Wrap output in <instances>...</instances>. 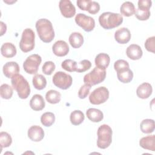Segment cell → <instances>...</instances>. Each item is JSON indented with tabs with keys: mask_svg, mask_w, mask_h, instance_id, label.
I'll return each mask as SVG.
<instances>
[{
	"mask_svg": "<svg viewBox=\"0 0 155 155\" xmlns=\"http://www.w3.org/2000/svg\"><path fill=\"white\" fill-rule=\"evenodd\" d=\"M36 29L40 39L45 43H49L54 38V31L51 22L47 19L42 18L36 22Z\"/></svg>",
	"mask_w": 155,
	"mask_h": 155,
	"instance_id": "obj_1",
	"label": "cell"
},
{
	"mask_svg": "<svg viewBox=\"0 0 155 155\" xmlns=\"http://www.w3.org/2000/svg\"><path fill=\"white\" fill-rule=\"evenodd\" d=\"M123 17L119 13L104 12L99 17V22L102 27L110 30L119 26L123 22Z\"/></svg>",
	"mask_w": 155,
	"mask_h": 155,
	"instance_id": "obj_2",
	"label": "cell"
},
{
	"mask_svg": "<svg viewBox=\"0 0 155 155\" xmlns=\"http://www.w3.org/2000/svg\"><path fill=\"white\" fill-rule=\"evenodd\" d=\"M11 83L13 88L17 91L19 98L25 99L28 97L30 94V87L22 75L16 74L12 78Z\"/></svg>",
	"mask_w": 155,
	"mask_h": 155,
	"instance_id": "obj_3",
	"label": "cell"
},
{
	"mask_svg": "<svg viewBox=\"0 0 155 155\" xmlns=\"http://www.w3.org/2000/svg\"><path fill=\"white\" fill-rule=\"evenodd\" d=\"M112 129L109 125L107 124L101 125L97 131V147L101 149L108 148L112 142Z\"/></svg>",
	"mask_w": 155,
	"mask_h": 155,
	"instance_id": "obj_4",
	"label": "cell"
},
{
	"mask_svg": "<svg viewBox=\"0 0 155 155\" xmlns=\"http://www.w3.org/2000/svg\"><path fill=\"white\" fill-rule=\"evenodd\" d=\"M35 35L32 29L27 28L22 33L19 48L22 52L27 53L33 50L35 45Z\"/></svg>",
	"mask_w": 155,
	"mask_h": 155,
	"instance_id": "obj_5",
	"label": "cell"
},
{
	"mask_svg": "<svg viewBox=\"0 0 155 155\" xmlns=\"http://www.w3.org/2000/svg\"><path fill=\"white\" fill-rule=\"evenodd\" d=\"M106 76L105 70H102L95 67L90 73L84 77V82L91 87L103 82Z\"/></svg>",
	"mask_w": 155,
	"mask_h": 155,
	"instance_id": "obj_6",
	"label": "cell"
},
{
	"mask_svg": "<svg viewBox=\"0 0 155 155\" xmlns=\"http://www.w3.org/2000/svg\"><path fill=\"white\" fill-rule=\"evenodd\" d=\"M42 58L38 54H33L27 58L23 63L24 71L28 74H34L38 72Z\"/></svg>",
	"mask_w": 155,
	"mask_h": 155,
	"instance_id": "obj_7",
	"label": "cell"
},
{
	"mask_svg": "<svg viewBox=\"0 0 155 155\" xmlns=\"http://www.w3.org/2000/svg\"><path fill=\"white\" fill-rule=\"evenodd\" d=\"M109 97V91L105 87L94 90L89 96V101L93 105H99L106 102Z\"/></svg>",
	"mask_w": 155,
	"mask_h": 155,
	"instance_id": "obj_8",
	"label": "cell"
},
{
	"mask_svg": "<svg viewBox=\"0 0 155 155\" xmlns=\"http://www.w3.org/2000/svg\"><path fill=\"white\" fill-rule=\"evenodd\" d=\"M52 81L57 87L62 90H67L71 85L73 79L70 74L60 71L53 75Z\"/></svg>",
	"mask_w": 155,
	"mask_h": 155,
	"instance_id": "obj_9",
	"label": "cell"
},
{
	"mask_svg": "<svg viewBox=\"0 0 155 155\" xmlns=\"http://www.w3.org/2000/svg\"><path fill=\"white\" fill-rule=\"evenodd\" d=\"M76 23L82 29L87 32L92 31L95 27L94 19L84 13H78L75 17Z\"/></svg>",
	"mask_w": 155,
	"mask_h": 155,
	"instance_id": "obj_10",
	"label": "cell"
},
{
	"mask_svg": "<svg viewBox=\"0 0 155 155\" xmlns=\"http://www.w3.org/2000/svg\"><path fill=\"white\" fill-rule=\"evenodd\" d=\"M59 7L61 14L67 18H71L76 13V8L70 0H61Z\"/></svg>",
	"mask_w": 155,
	"mask_h": 155,
	"instance_id": "obj_11",
	"label": "cell"
},
{
	"mask_svg": "<svg viewBox=\"0 0 155 155\" xmlns=\"http://www.w3.org/2000/svg\"><path fill=\"white\" fill-rule=\"evenodd\" d=\"M53 53L59 57L66 56L69 52V47L67 43L62 40L57 41L52 46Z\"/></svg>",
	"mask_w": 155,
	"mask_h": 155,
	"instance_id": "obj_12",
	"label": "cell"
},
{
	"mask_svg": "<svg viewBox=\"0 0 155 155\" xmlns=\"http://www.w3.org/2000/svg\"><path fill=\"white\" fill-rule=\"evenodd\" d=\"M19 67L17 62L10 61L5 63L2 68V71L5 77L12 78L19 72Z\"/></svg>",
	"mask_w": 155,
	"mask_h": 155,
	"instance_id": "obj_13",
	"label": "cell"
},
{
	"mask_svg": "<svg viewBox=\"0 0 155 155\" xmlns=\"http://www.w3.org/2000/svg\"><path fill=\"white\" fill-rule=\"evenodd\" d=\"M131 33L130 30L125 27L120 28L117 30L114 33V39L119 44H125L128 43L131 39Z\"/></svg>",
	"mask_w": 155,
	"mask_h": 155,
	"instance_id": "obj_14",
	"label": "cell"
},
{
	"mask_svg": "<svg viewBox=\"0 0 155 155\" xmlns=\"http://www.w3.org/2000/svg\"><path fill=\"white\" fill-rule=\"evenodd\" d=\"M28 137L30 140L34 142H39L44 137V131L43 129L38 125H33L28 130Z\"/></svg>",
	"mask_w": 155,
	"mask_h": 155,
	"instance_id": "obj_15",
	"label": "cell"
},
{
	"mask_svg": "<svg viewBox=\"0 0 155 155\" xmlns=\"http://www.w3.org/2000/svg\"><path fill=\"white\" fill-rule=\"evenodd\" d=\"M126 54L130 59L138 60L142 56L143 51L139 45L137 44H131L127 47Z\"/></svg>",
	"mask_w": 155,
	"mask_h": 155,
	"instance_id": "obj_16",
	"label": "cell"
},
{
	"mask_svg": "<svg viewBox=\"0 0 155 155\" xmlns=\"http://www.w3.org/2000/svg\"><path fill=\"white\" fill-rule=\"evenodd\" d=\"M153 88L150 84L143 82L137 88L136 94L140 99H147L152 94Z\"/></svg>",
	"mask_w": 155,
	"mask_h": 155,
	"instance_id": "obj_17",
	"label": "cell"
},
{
	"mask_svg": "<svg viewBox=\"0 0 155 155\" xmlns=\"http://www.w3.org/2000/svg\"><path fill=\"white\" fill-rule=\"evenodd\" d=\"M45 102L43 97L39 94L33 95L30 101V106L34 111H41L44 108Z\"/></svg>",
	"mask_w": 155,
	"mask_h": 155,
	"instance_id": "obj_18",
	"label": "cell"
},
{
	"mask_svg": "<svg viewBox=\"0 0 155 155\" xmlns=\"http://www.w3.org/2000/svg\"><path fill=\"white\" fill-rule=\"evenodd\" d=\"M110 62V58L109 55L104 53L98 54L94 60L96 67L102 70H105L108 67Z\"/></svg>",
	"mask_w": 155,
	"mask_h": 155,
	"instance_id": "obj_19",
	"label": "cell"
},
{
	"mask_svg": "<svg viewBox=\"0 0 155 155\" xmlns=\"http://www.w3.org/2000/svg\"><path fill=\"white\" fill-rule=\"evenodd\" d=\"M17 50L15 45L11 42H5L1 47V53L3 56L7 58L14 57L16 54Z\"/></svg>",
	"mask_w": 155,
	"mask_h": 155,
	"instance_id": "obj_20",
	"label": "cell"
},
{
	"mask_svg": "<svg viewBox=\"0 0 155 155\" xmlns=\"http://www.w3.org/2000/svg\"><path fill=\"white\" fill-rule=\"evenodd\" d=\"M139 145L143 149L155 151V136H147L141 138L139 140Z\"/></svg>",
	"mask_w": 155,
	"mask_h": 155,
	"instance_id": "obj_21",
	"label": "cell"
},
{
	"mask_svg": "<svg viewBox=\"0 0 155 155\" xmlns=\"http://www.w3.org/2000/svg\"><path fill=\"white\" fill-rule=\"evenodd\" d=\"M86 115L88 119L93 122H99L104 118L103 113L99 109L90 108L86 111Z\"/></svg>",
	"mask_w": 155,
	"mask_h": 155,
	"instance_id": "obj_22",
	"label": "cell"
},
{
	"mask_svg": "<svg viewBox=\"0 0 155 155\" xmlns=\"http://www.w3.org/2000/svg\"><path fill=\"white\" fill-rule=\"evenodd\" d=\"M69 42L74 48L81 47L84 43V37L79 32H73L69 36Z\"/></svg>",
	"mask_w": 155,
	"mask_h": 155,
	"instance_id": "obj_23",
	"label": "cell"
},
{
	"mask_svg": "<svg viewBox=\"0 0 155 155\" xmlns=\"http://www.w3.org/2000/svg\"><path fill=\"white\" fill-rule=\"evenodd\" d=\"M117 77L119 81L126 84L130 82L133 78V73L129 68L124 69L117 71Z\"/></svg>",
	"mask_w": 155,
	"mask_h": 155,
	"instance_id": "obj_24",
	"label": "cell"
},
{
	"mask_svg": "<svg viewBox=\"0 0 155 155\" xmlns=\"http://www.w3.org/2000/svg\"><path fill=\"white\" fill-rule=\"evenodd\" d=\"M140 128L142 133L150 134L154 131L155 125L153 119H143L140 124Z\"/></svg>",
	"mask_w": 155,
	"mask_h": 155,
	"instance_id": "obj_25",
	"label": "cell"
},
{
	"mask_svg": "<svg viewBox=\"0 0 155 155\" xmlns=\"http://www.w3.org/2000/svg\"><path fill=\"white\" fill-rule=\"evenodd\" d=\"M135 7L133 3L130 1L124 2L120 6V13L127 17L131 16L135 13Z\"/></svg>",
	"mask_w": 155,
	"mask_h": 155,
	"instance_id": "obj_26",
	"label": "cell"
},
{
	"mask_svg": "<svg viewBox=\"0 0 155 155\" xmlns=\"http://www.w3.org/2000/svg\"><path fill=\"white\" fill-rule=\"evenodd\" d=\"M85 119L84 114L81 110H74L72 111L70 116L71 123L74 125H79L83 122Z\"/></svg>",
	"mask_w": 155,
	"mask_h": 155,
	"instance_id": "obj_27",
	"label": "cell"
},
{
	"mask_svg": "<svg viewBox=\"0 0 155 155\" xmlns=\"http://www.w3.org/2000/svg\"><path fill=\"white\" fill-rule=\"evenodd\" d=\"M32 82L34 87L39 90L44 89L47 85V80L45 78L40 74H35L32 79Z\"/></svg>",
	"mask_w": 155,
	"mask_h": 155,
	"instance_id": "obj_28",
	"label": "cell"
},
{
	"mask_svg": "<svg viewBox=\"0 0 155 155\" xmlns=\"http://www.w3.org/2000/svg\"><path fill=\"white\" fill-rule=\"evenodd\" d=\"M45 99L48 103L56 104L61 101V94L56 90H50L47 92L45 94Z\"/></svg>",
	"mask_w": 155,
	"mask_h": 155,
	"instance_id": "obj_29",
	"label": "cell"
},
{
	"mask_svg": "<svg viewBox=\"0 0 155 155\" xmlns=\"http://www.w3.org/2000/svg\"><path fill=\"white\" fill-rule=\"evenodd\" d=\"M55 121V116L51 112H45L41 117V124L47 127L51 126Z\"/></svg>",
	"mask_w": 155,
	"mask_h": 155,
	"instance_id": "obj_30",
	"label": "cell"
},
{
	"mask_svg": "<svg viewBox=\"0 0 155 155\" xmlns=\"http://www.w3.org/2000/svg\"><path fill=\"white\" fill-rule=\"evenodd\" d=\"M13 87L7 84H3L0 87V95L2 99H9L12 97L13 93Z\"/></svg>",
	"mask_w": 155,
	"mask_h": 155,
	"instance_id": "obj_31",
	"label": "cell"
},
{
	"mask_svg": "<svg viewBox=\"0 0 155 155\" xmlns=\"http://www.w3.org/2000/svg\"><path fill=\"white\" fill-rule=\"evenodd\" d=\"M12 143V138L11 136L7 132L2 131L0 133V145L1 151L3 148L10 147Z\"/></svg>",
	"mask_w": 155,
	"mask_h": 155,
	"instance_id": "obj_32",
	"label": "cell"
},
{
	"mask_svg": "<svg viewBox=\"0 0 155 155\" xmlns=\"http://www.w3.org/2000/svg\"><path fill=\"white\" fill-rule=\"evenodd\" d=\"M76 66H77V62L70 59L64 60L61 64L62 68L69 72L76 71Z\"/></svg>",
	"mask_w": 155,
	"mask_h": 155,
	"instance_id": "obj_33",
	"label": "cell"
},
{
	"mask_svg": "<svg viewBox=\"0 0 155 155\" xmlns=\"http://www.w3.org/2000/svg\"><path fill=\"white\" fill-rule=\"evenodd\" d=\"M91 67V63L87 59H84L77 64L76 71L78 73H83L89 70Z\"/></svg>",
	"mask_w": 155,
	"mask_h": 155,
	"instance_id": "obj_34",
	"label": "cell"
},
{
	"mask_svg": "<svg viewBox=\"0 0 155 155\" xmlns=\"http://www.w3.org/2000/svg\"><path fill=\"white\" fill-rule=\"evenodd\" d=\"M56 68L55 64L52 61H46L42 67V72L46 75H51Z\"/></svg>",
	"mask_w": 155,
	"mask_h": 155,
	"instance_id": "obj_35",
	"label": "cell"
},
{
	"mask_svg": "<svg viewBox=\"0 0 155 155\" xmlns=\"http://www.w3.org/2000/svg\"><path fill=\"white\" fill-rule=\"evenodd\" d=\"M135 16L140 21H146L149 19L151 13L150 10H144L140 9H136L134 13Z\"/></svg>",
	"mask_w": 155,
	"mask_h": 155,
	"instance_id": "obj_36",
	"label": "cell"
},
{
	"mask_svg": "<svg viewBox=\"0 0 155 155\" xmlns=\"http://www.w3.org/2000/svg\"><path fill=\"white\" fill-rule=\"evenodd\" d=\"M129 67L130 66L128 62L124 59H119L116 61L114 64V68L116 72L121 70L129 68Z\"/></svg>",
	"mask_w": 155,
	"mask_h": 155,
	"instance_id": "obj_37",
	"label": "cell"
},
{
	"mask_svg": "<svg viewBox=\"0 0 155 155\" xmlns=\"http://www.w3.org/2000/svg\"><path fill=\"white\" fill-rule=\"evenodd\" d=\"M155 37L151 36L148 38L145 42V47L146 50L150 52L154 53V49H155Z\"/></svg>",
	"mask_w": 155,
	"mask_h": 155,
	"instance_id": "obj_38",
	"label": "cell"
},
{
	"mask_svg": "<svg viewBox=\"0 0 155 155\" xmlns=\"http://www.w3.org/2000/svg\"><path fill=\"white\" fill-rule=\"evenodd\" d=\"M91 87L87 84H84L81 87L78 91V96L80 99H85L89 94Z\"/></svg>",
	"mask_w": 155,
	"mask_h": 155,
	"instance_id": "obj_39",
	"label": "cell"
},
{
	"mask_svg": "<svg viewBox=\"0 0 155 155\" xmlns=\"http://www.w3.org/2000/svg\"><path fill=\"white\" fill-rule=\"evenodd\" d=\"M92 1L90 0H78L76 4L78 7L84 11H88L90 7Z\"/></svg>",
	"mask_w": 155,
	"mask_h": 155,
	"instance_id": "obj_40",
	"label": "cell"
},
{
	"mask_svg": "<svg viewBox=\"0 0 155 155\" xmlns=\"http://www.w3.org/2000/svg\"><path fill=\"white\" fill-rule=\"evenodd\" d=\"M138 9L150 10L152 5V1L151 0H139L137 3Z\"/></svg>",
	"mask_w": 155,
	"mask_h": 155,
	"instance_id": "obj_41",
	"label": "cell"
},
{
	"mask_svg": "<svg viewBox=\"0 0 155 155\" xmlns=\"http://www.w3.org/2000/svg\"><path fill=\"white\" fill-rule=\"evenodd\" d=\"M100 10V5L98 2L96 1H91L90 7L88 12L92 15H94L99 12Z\"/></svg>",
	"mask_w": 155,
	"mask_h": 155,
	"instance_id": "obj_42",
	"label": "cell"
},
{
	"mask_svg": "<svg viewBox=\"0 0 155 155\" xmlns=\"http://www.w3.org/2000/svg\"><path fill=\"white\" fill-rule=\"evenodd\" d=\"M1 36H2L7 31V25L2 21H1Z\"/></svg>",
	"mask_w": 155,
	"mask_h": 155,
	"instance_id": "obj_43",
	"label": "cell"
}]
</instances>
